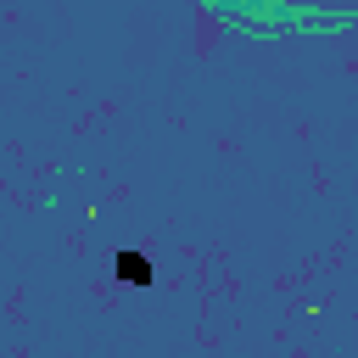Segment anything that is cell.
<instances>
[{"mask_svg": "<svg viewBox=\"0 0 358 358\" xmlns=\"http://www.w3.org/2000/svg\"><path fill=\"white\" fill-rule=\"evenodd\" d=\"M117 274L134 280V285H145V280H151V263H145L140 252H117Z\"/></svg>", "mask_w": 358, "mask_h": 358, "instance_id": "1", "label": "cell"}]
</instances>
